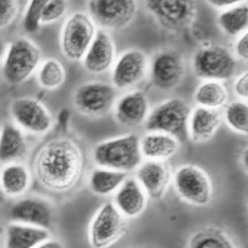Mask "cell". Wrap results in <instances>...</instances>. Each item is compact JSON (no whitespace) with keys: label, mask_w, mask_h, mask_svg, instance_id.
Segmentation results:
<instances>
[{"label":"cell","mask_w":248,"mask_h":248,"mask_svg":"<svg viewBox=\"0 0 248 248\" xmlns=\"http://www.w3.org/2000/svg\"><path fill=\"white\" fill-rule=\"evenodd\" d=\"M36 180L55 192L70 191L78 184L85 169V156L71 138L50 139L40 147L32 160Z\"/></svg>","instance_id":"1"},{"label":"cell","mask_w":248,"mask_h":248,"mask_svg":"<svg viewBox=\"0 0 248 248\" xmlns=\"http://www.w3.org/2000/svg\"><path fill=\"white\" fill-rule=\"evenodd\" d=\"M93 160L98 168L121 172H130L140 167L143 156L140 153V139L136 134L103 140L93 149Z\"/></svg>","instance_id":"2"},{"label":"cell","mask_w":248,"mask_h":248,"mask_svg":"<svg viewBox=\"0 0 248 248\" xmlns=\"http://www.w3.org/2000/svg\"><path fill=\"white\" fill-rule=\"evenodd\" d=\"M43 52L36 43L20 37L9 44L3 61V77L9 85L17 86L28 81L39 70Z\"/></svg>","instance_id":"3"},{"label":"cell","mask_w":248,"mask_h":248,"mask_svg":"<svg viewBox=\"0 0 248 248\" xmlns=\"http://www.w3.org/2000/svg\"><path fill=\"white\" fill-rule=\"evenodd\" d=\"M97 32L96 24L85 12H75L63 21L60 32V48L70 61L83 60Z\"/></svg>","instance_id":"4"},{"label":"cell","mask_w":248,"mask_h":248,"mask_svg":"<svg viewBox=\"0 0 248 248\" xmlns=\"http://www.w3.org/2000/svg\"><path fill=\"white\" fill-rule=\"evenodd\" d=\"M191 65L194 74L202 81L223 82L233 77L237 60L225 46L210 44L195 52Z\"/></svg>","instance_id":"5"},{"label":"cell","mask_w":248,"mask_h":248,"mask_svg":"<svg viewBox=\"0 0 248 248\" xmlns=\"http://www.w3.org/2000/svg\"><path fill=\"white\" fill-rule=\"evenodd\" d=\"M174 189L184 202L192 206H207L214 198V184L202 168L184 164L172 175Z\"/></svg>","instance_id":"6"},{"label":"cell","mask_w":248,"mask_h":248,"mask_svg":"<svg viewBox=\"0 0 248 248\" xmlns=\"http://www.w3.org/2000/svg\"><path fill=\"white\" fill-rule=\"evenodd\" d=\"M127 229V218L112 202H106L88 225V242L92 248H109L125 234Z\"/></svg>","instance_id":"7"},{"label":"cell","mask_w":248,"mask_h":248,"mask_svg":"<svg viewBox=\"0 0 248 248\" xmlns=\"http://www.w3.org/2000/svg\"><path fill=\"white\" fill-rule=\"evenodd\" d=\"M190 112L191 108L184 99L164 101L149 112L145 121V129L148 132L165 133L179 139L186 134Z\"/></svg>","instance_id":"8"},{"label":"cell","mask_w":248,"mask_h":248,"mask_svg":"<svg viewBox=\"0 0 248 248\" xmlns=\"http://www.w3.org/2000/svg\"><path fill=\"white\" fill-rule=\"evenodd\" d=\"M87 10L93 23L102 30H121L132 24L138 12V3L134 0H91Z\"/></svg>","instance_id":"9"},{"label":"cell","mask_w":248,"mask_h":248,"mask_svg":"<svg viewBox=\"0 0 248 248\" xmlns=\"http://www.w3.org/2000/svg\"><path fill=\"white\" fill-rule=\"evenodd\" d=\"M185 60L172 48H163L155 52L149 61V77L153 86L170 91L178 87L185 77Z\"/></svg>","instance_id":"10"},{"label":"cell","mask_w":248,"mask_h":248,"mask_svg":"<svg viewBox=\"0 0 248 248\" xmlns=\"http://www.w3.org/2000/svg\"><path fill=\"white\" fill-rule=\"evenodd\" d=\"M116 101V88L109 83L101 81L83 83L74 94L76 108L88 117L106 116L113 109Z\"/></svg>","instance_id":"11"},{"label":"cell","mask_w":248,"mask_h":248,"mask_svg":"<svg viewBox=\"0 0 248 248\" xmlns=\"http://www.w3.org/2000/svg\"><path fill=\"white\" fill-rule=\"evenodd\" d=\"M10 113L17 127L35 136H44L54 127V118L48 108L43 102L31 97L14 99Z\"/></svg>","instance_id":"12"},{"label":"cell","mask_w":248,"mask_h":248,"mask_svg":"<svg viewBox=\"0 0 248 248\" xmlns=\"http://www.w3.org/2000/svg\"><path fill=\"white\" fill-rule=\"evenodd\" d=\"M145 4L148 12L167 30H183L191 25L198 15L196 3L187 0H152Z\"/></svg>","instance_id":"13"},{"label":"cell","mask_w":248,"mask_h":248,"mask_svg":"<svg viewBox=\"0 0 248 248\" xmlns=\"http://www.w3.org/2000/svg\"><path fill=\"white\" fill-rule=\"evenodd\" d=\"M149 59L144 51L130 48L119 55L112 66V85L117 90H128L147 76Z\"/></svg>","instance_id":"14"},{"label":"cell","mask_w":248,"mask_h":248,"mask_svg":"<svg viewBox=\"0 0 248 248\" xmlns=\"http://www.w3.org/2000/svg\"><path fill=\"white\" fill-rule=\"evenodd\" d=\"M136 180L140 184L148 198L161 200L172 181V172L163 161L147 160L137 169Z\"/></svg>","instance_id":"15"},{"label":"cell","mask_w":248,"mask_h":248,"mask_svg":"<svg viewBox=\"0 0 248 248\" xmlns=\"http://www.w3.org/2000/svg\"><path fill=\"white\" fill-rule=\"evenodd\" d=\"M116 61V44L106 30L98 29L92 44L82 60L83 67L91 74H105Z\"/></svg>","instance_id":"16"},{"label":"cell","mask_w":248,"mask_h":248,"mask_svg":"<svg viewBox=\"0 0 248 248\" xmlns=\"http://www.w3.org/2000/svg\"><path fill=\"white\" fill-rule=\"evenodd\" d=\"M10 216L16 223L48 230L54 220V209L45 199L26 198L13 206Z\"/></svg>","instance_id":"17"},{"label":"cell","mask_w":248,"mask_h":248,"mask_svg":"<svg viewBox=\"0 0 248 248\" xmlns=\"http://www.w3.org/2000/svg\"><path fill=\"white\" fill-rule=\"evenodd\" d=\"M113 108L117 122L127 127H138L145 123L150 112L147 94L139 90L123 94Z\"/></svg>","instance_id":"18"},{"label":"cell","mask_w":248,"mask_h":248,"mask_svg":"<svg viewBox=\"0 0 248 248\" xmlns=\"http://www.w3.org/2000/svg\"><path fill=\"white\" fill-rule=\"evenodd\" d=\"M221 124H222V114L220 110L198 106L190 112L186 134L194 143H207L216 136Z\"/></svg>","instance_id":"19"},{"label":"cell","mask_w":248,"mask_h":248,"mask_svg":"<svg viewBox=\"0 0 248 248\" xmlns=\"http://www.w3.org/2000/svg\"><path fill=\"white\" fill-rule=\"evenodd\" d=\"M113 205L125 218H136L147 209L148 196L136 178H128L114 192Z\"/></svg>","instance_id":"20"},{"label":"cell","mask_w":248,"mask_h":248,"mask_svg":"<svg viewBox=\"0 0 248 248\" xmlns=\"http://www.w3.org/2000/svg\"><path fill=\"white\" fill-rule=\"evenodd\" d=\"M181 143L170 134L148 132L140 139L141 156L152 161H165L171 159L180 150Z\"/></svg>","instance_id":"21"},{"label":"cell","mask_w":248,"mask_h":248,"mask_svg":"<svg viewBox=\"0 0 248 248\" xmlns=\"http://www.w3.org/2000/svg\"><path fill=\"white\" fill-rule=\"evenodd\" d=\"M50 238L48 230L35 226L15 222L6 229V248H35Z\"/></svg>","instance_id":"22"},{"label":"cell","mask_w":248,"mask_h":248,"mask_svg":"<svg viewBox=\"0 0 248 248\" xmlns=\"http://www.w3.org/2000/svg\"><path fill=\"white\" fill-rule=\"evenodd\" d=\"M28 143L23 130L14 124H5L0 130V161L15 163L26 154Z\"/></svg>","instance_id":"23"},{"label":"cell","mask_w":248,"mask_h":248,"mask_svg":"<svg viewBox=\"0 0 248 248\" xmlns=\"http://www.w3.org/2000/svg\"><path fill=\"white\" fill-rule=\"evenodd\" d=\"M186 248H238L233 236L218 226H205L190 236Z\"/></svg>","instance_id":"24"},{"label":"cell","mask_w":248,"mask_h":248,"mask_svg":"<svg viewBox=\"0 0 248 248\" xmlns=\"http://www.w3.org/2000/svg\"><path fill=\"white\" fill-rule=\"evenodd\" d=\"M31 172L20 163H9L0 171V187L8 196L17 198L31 186Z\"/></svg>","instance_id":"25"},{"label":"cell","mask_w":248,"mask_h":248,"mask_svg":"<svg viewBox=\"0 0 248 248\" xmlns=\"http://www.w3.org/2000/svg\"><path fill=\"white\" fill-rule=\"evenodd\" d=\"M129 178L127 172L114 171V170L94 168L88 176V186L93 194L98 196H108L114 194L122 184Z\"/></svg>","instance_id":"26"},{"label":"cell","mask_w":248,"mask_h":248,"mask_svg":"<svg viewBox=\"0 0 248 248\" xmlns=\"http://www.w3.org/2000/svg\"><path fill=\"white\" fill-rule=\"evenodd\" d=\"M194 101L199 107L218 109L229 101V91L218 81H202L195 90Z\"/></svg>","instance_id":"27"},{"label":"cell","mask_w":248,"mask_h":248,"mask_svg":"<svg viewBox=\"0 0 248 248\" xmlns=\"http://www.w3.org/2000/svg\"><path fill=\"white\" fill-rule=\"evenodd\" d=\"M217 24L223 34L229 36H240L245 34L248 28L247 1H240L232 8L221 12Z\"/></svg>","instance_id":"28"},{"label":"cell","mask_w":248,"mask_h":248,"mask_svg":"<svg viewBox=\"0 0 248 248\" xmlns=\"http://www.w3.org/2000/svg\"><path fill=\"white\" fill-rule=\"evenodd\" d=\"M66 81V68L57 59H47L41 62L37 70V82L40 87L55 91L62 87Z\"/></svg>","instance_id":"29"},{"label":"cell","mask_w":248,"mask_h":248,"mask_svg":"<svg viewBox=\"0 0 248 248\" xmlns=\"http://www.w3.org/2000/svg\"><path fill=\"white\" fill-rule=\"evenodd\" d=\"M226 125L232 132L247 136L248 133V106L245 101H233L226 106L223 112Z\"/></svg>","instance_id":"30"},{"label":"cell","mask_w":248,"mask_h":248,"mask_svg":"<svg viewBox=\"0 0 248 248\" xmlns=\"http://www.w3.org/2000/svg\"><path fill=\"white\" fill-rule=\"evenodd\" d=\"M46 0H32L26 8L25 15H24L23 26L24 30L29 34H34L41 26V16L43 10L45 8Z\"/></svg>","instance_id":"31"},{"label":"cell","mask_w":248,"mask_h":248,"mask_svg":"<svg viewBox=\"0 0 248 248\" xmlns=\"http://www.w3.org/2000/svg\"><path fill=\"white\" fill-rule=\"evenodd\" d=\"M68 9V1L63 0H50L46 1L41 16V25H50L65 16Z\"/></svg>","instance_id":"32"},{"label":"cell","mask_w":248,"mask_h":248,"mask_svg":"<svg viewBox=\"0 0 248 248\" xmlns=\"http://www.w3.org/2000/svg\"><path fill=\"white\" fill-rule=\"evenodd\" d=\"M19 14V3L14 0H0V29H5L14 23Z\"/></svg>","instance_id":"33"},{"label":"cell","mask_w":248,"mask_h":248,"mask_svg":"<svg viewBox=\"0 0 248 248\" xmlns=\"http://www.w3.org/2000/svg\"><path fill=\"white\" fill-rule=\"evenodd\" d=\"M233 91L237 97H240L241 101H245L248 98V74L242 72L236 77L233 82Z\"/></svg>","instance_id":"34"},{"label":"cell","mask_w":248,"mask_h":248,"mask_svg":"<svg viewBox=\"0 0 248 248\" xmlns=\"http://www.w3.org/2000/svg\"><path fill=\"white\" fill-rule=\"evenodd\" d=\"M234 57H238L241 60H247L248 59V35L247 32L240 35L238 39L234 43Z\"/></svg>","instance_id":"35"},{"label":"cell","mask_w":248,"mask_h":248,"mask_svg":"<svg viewBox=\"0 0 248 248\" xmlns=\"http://www.w3.org/2000/svg\"><path fill=\"white\" fill-rule=\"evenodd\" d=\"M240 1H237V0H210L207 1V4L212 6L215 9H218V10H227V9L232 8L236 4H238Z\"/></svg>","instance_id":"36"},{"label":"cell","mask_w":248,"mask_h":248,"mask_svg":"<svg viewBox=\"0 0 248 248\" xmlns=\"http://www.w3.org/2000/svg\"><path fill=\"white\" fill-rule=\"evenodd\" d=\"M35 248H65V246L62 245L60 241L57 240H47L45 241V242H43L41 245H39L37 247Z\"/></svg>","instance_id":"37"},{"label":"cell","mask_w":248,"mask_h":248,"mask_svg":"<svg viewBox=\"0 0 248 248\" xmlns=\"http://www.w3.org/2000/svg\"><path fill=\"white\" fill-rule=\"evenodd\" d=\"M4 50H5V47H4V44H3V41L0 40V59H1V56H3Z\"/></svg>","instance_id":"38"},{"label":"cell","mask_w":248,"mask_h":248,"mask_svg":"<svg viewBox=\"0 0 248 248\" xmlns=\"http://www.w3.org/2000/svg\"><path fill=\"white\" fill-rule=\"evenodd\" d=\"M0 130H1V121H0Z\"/></svg>","instance_id":"39"},{"label":"cell","mask_w":248,"mask_h":248,"mask_svg":"<svg viewBox=\"0 0 248 248\" xmlns=\"http://www.w3.org/2000/svg\"><path fill=\"white\" fill-rule=\"evenodd\" d=\"M136 248H149V247H136Z\"/></svg>","instance_id":"40"},{"label":"cell","mask_w":248,"mask_h":248,"mask_svg":"<svg viewBox=\"0 0 248 248\" xmlns=\"http://www.w3.org/2000/svg\"><path fill=\"white\" fill-rule=\"evenodd\" d=\"M0 248H1V246H0Z\"/></svg>","instance_id":"41"}]
</instances>
